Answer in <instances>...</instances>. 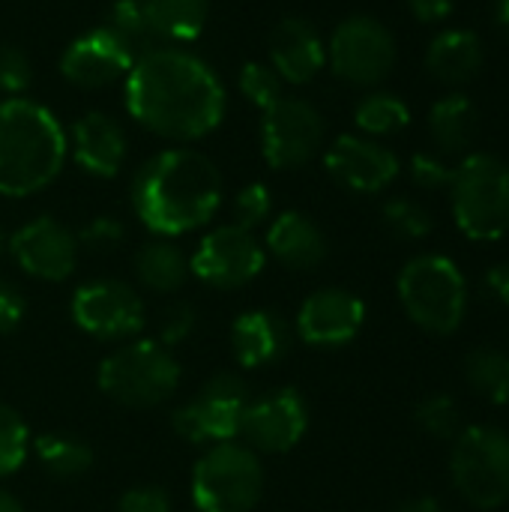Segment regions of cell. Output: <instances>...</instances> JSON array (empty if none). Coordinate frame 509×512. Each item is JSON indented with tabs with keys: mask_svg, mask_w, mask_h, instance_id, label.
I'll use <instances>...</instances> for the list:
<instances>
[{
	"mask_svg": "<svg viewBox=\"0 0 509 512\" xmlns=\"http://www.w3.org/2000/svg\"><path fill=\"white\" fill-rule=\"evenodd\" d=\"M483 291L489 300L509 306V264H495L483 276Z\"/></svg>",
	"mask_w": 509,
	"mask_h": 512,
	"instance_id": "42",
	"label": "cell"
},
{
	"mask_svg": "<svg viewBox=\"0 0 509 512\" xmlns=\"http://www.w3.org/2000/svg\"><path fill=\"white\" fill-rule=\"evenodd\" d=\"M249 387L243 384V378L222 372L213 375L198 396H192L186 405H180L171 414V426L174 432L189 441V444H231L240 441L243 432V414L249 408Z\"/></svg>",
	"mask_w": 509,
	"mask_h": 512,
	"instance_id": "9",
	"label": "cell"
},
{
	"mask_svg": "<svg viewBox=\"0 0 509 512\" xmlns=\"http://www.w3.org/2000/svg\"><path fill=\"white\" fill-rule=\"evenodd\" d=\"M183 369L156 339H129L99 363V390L123 408H156L180 387Z\"/></svg>",
	"mask_w": 509,
	"mask_h": 512,
	"instance_id": "4",
	"label": "cell"
},
{
	"mask_svg": "<svg viewBox=\"0 0 509 512\" xmlns=\"http://www.w3.org/2000/svg\"><path fill=\"white\" fill-rule=\"evenodd\" d=\"M408 9L423 24H438L453 12V0H408Z\"/></svg>",
	"mask_w": 509,
	"mask_h": 512,
	"instance_id": "43",
	"label": "cell"
},
{
	"mask_svg": "<svg viewBox=\"0 0 509 512\" xmlns=\"http://www.w3.org/2000/svg\"><path fill=\"white\" fill-rule=\"evenodd\" d=\"M261 495L264 465L246 444H216L192 471V504L198 512H252Z\"/></svg>",
	"mask_w": 509,
	"mask_h": 512,
	"instance_id": "7",
	"label": "cell"
},
{
	"mask_svg": "<svg viewBox=\"0 0 509 512\" xmlns=\"http://www.w3.org/2000/svg\"><path fill=\"white\" fill-rule=\"evenodd\" d=\"M264 252L288 270H315L324 264L330 246L315 219L300 210H285L270 222Z\"/></svg>",
	"mask_w": 509,
	"mask_h": 512,
	"instance_id": "22",
	"label": "cell"
},
{
	"mask_svg": "<svg viewBox=\"0 0 509 512\" xmlns=\"http://www.w3.org/2000/svg\"><path fill=\"white\" fill-rule=\"evenodd\" d=\"M486 51L471 30H444L426 48V69L441 84H468L483 69Z\"/></svg>",
	"mask_w": 509,
	"mask_h": 512,
	"instance_id": "23",
	"label": "cell"
},
{
	"mask_svg": "<svg viewBox=\"0 0 509 512\" xmlns=\"http://www.w3.org/2000/svg\"><path fill=\"white\" fill-rule=\"evenodd\" d=\"M450 474L459 495L477 510H498L509 501V435L495 426L462 429L453 447Z\"/></svg>",
	"mask_w": 509,
	"mask_h": 512,
	"instance_id": "8",
	"label": "cell"
},
{
	"mask_svg": "<svg viewBox=\"0 0 509 512\" xmlns=\"http://www.w3.org/2000/svg\"><path fill=\"white\" fill-rule=\"evenodd\" d=\"M0 512H24L15 495H9L6 489H0Z\"/></svg>",
	"mask_w": 509,
	"mask_h": 512,
	"instance_id": "46",
	"label": "cell"
},
{
	"mask_svg": "<svg viewBox=\"0 0 509 512\" xmlns=\"http://www.w3.org/2000/svg\"><path fill=\"white\" fill-rule=\"evenodd\" d=\"M237 84H240V93H243L258 111H267L270 105H276V102L285 96V93H282L285 81H282V78L276 75V69H273L270 63H264V60H249V63H243Z\"/></svg>",
	"mask_w": 509,
	"mask_h": 512,
	"instance_id": "33",
	"label": "cell"
},
{
	"mask_svg": "<svg viewBox=\"0 0 509 512\" xmlns=\"http://www.w3.org/2000/svg\"><path fill=\"white\" fill-rule=\"evenodd\" d=\"M396 512H441V504L435 498H414V501L402 504Z\"/></svg>",
	"mask_w": 509,
	"mask_h": 512,
	"instance_id": "45",
	"label": "cell"
},
{
	"mask_svg": "<svg viewBox=\"0 0 509 512\" xmlns=\"http://www.w3.org/2000/svg\"><path fill=\"white\" fill-rule=\"evenodd\" d=\"M231 213H234V225H240V228H246V231L261 228V225L270 219V213H273V195H270V189H267L264 183H249V186H243V189L234 195Z\"/></svg>",
	"mask_w": 509,
	"mask_h": 512,
	"instance_id": "35",
	"label": "cell"
},
{
	"mask_svg": "<svg viewBox=\"0 0 509 512\" xmlns=\"http://www.w3.org/2000/svg\"><path fill=\"white\" fill-rule=\"evenodd\" d=\"M327 174L348 192L375 195L399 177V156L366 135H339L324 153Z\"/></svg>",
	"mask_w": 509,
	"mask_h": 512,
	"instance_id": "16",
	"label": "cell"
},
{
	"mask_svg": "<svg viewBox=\"0 0 509 512\" xmlns=\"http://www.w3.org/2000/svg\"><path fill=\"white\" fill-rule=\"evenodd\" d=\"M123 102L138 126L186 144L207 138L225 120L228 93L207 60L180 45H156L135 57L123 78Z\"/></svg>",
	"mask_w": 509,
	"mask_h": 512,
	"instance_id": "1",
	"label": "cell"
},
{
	"mask_svg": "<svg viewBox=\"0 0 509 512\" xmlns=\"http://www.w3.org/2000/svg\"><path fill=\"white\" fill-rule=\"evenodd\" d=\"M69 315L81 333L99 342H129L144 330V303L120 279H90L75 288Z\"/></svg>",
	"mask_w": 509,
	"mask_h": 512,
	"instance_id": "13",
	"label": "cell"
},
{
	"mask_svg": "<svg viewBox=\"0 0 509 512\" xmlns=\"http://www.w3.org/2000/svg\"><path fill=\"white\" fill-rule=\"evenodd\" d=\"M354 123L366 138H387L402 132L411 123V108L405 99L387 90H375L363 96L354 108Z\"/></svg>",
	"mask_w": 509,
	"mask_h": 512,
	"instance_id": "28",
	"label": "cell"
},
{
	"mask_svg": "<svg viewBox=\"0 0 509 512\" xmlns=\"http://www.w3.org/2000/svg\"><path fill=\"white\" fill-rule=\"evenodd\" d=\"M159 42H192L201 36L210 0H141Z\"/></svg>",
	"mask_w": 509,
	"mask_h": 512,
	"instance_id": "26",
	"label": "cell"
},
{
	"mask_svg": "<svg viewBox=\"0 0 509 512\" xmlns=\"http://www.w3.org/2000/svg\"><path fill=\"white\" fill-rule=\"evenodd\" d=\"M66 138H69V153L84 174L102 177V180H111L120 174L129 144H126L123 126L111 114L87 111L84 117L72 123Z\"/></svg>",
	"mask_w": 509,
	"mask_h": 512,
	"instance_id": "19",
	"label": "cell"
},
{
	"mask_svg": "<svg viewBox=\"0 0 509 512\" xmlns=\"http://www.w3.org/2000/svg\"><path fill=\"white\" fill-rule=\"evenodd\" d=\"M6 246H9V237H6V231L0 228V258H3V252H6Z\"/></svg>",
	"mask_w": 509,
	"mask_h": 512,
	"instance_id": "47",
	"label": "cell"
},
{
	"mask_svg": "<svg viewBox=\"0 0 509 512\" xmlns=\"http://www.w3.org/2000/svg\"><path fill=\"white\" fill-rule=\"evenodd\" d=\"M309 429V405L294 387L270 390L258 399H249L243 414V432L249 450L279 456L294 450Z\"/></svg>",
	"mask_w": 509,
	"mask_h": 512,
	"instance_id": "14",
	"label": "cell"
},
{
	"mask_svg": "<svg viewBox=\"0 0 509 512\" xmlns=\"http://www.w3.org/2000/svg\"><path fill=\"white\" fill-rule=\"evenodd\" d=\"M399 300L408 318L432 336H450L462 327L468 285L462 270L444 255H417L399 273Z\"/></svg>",
	"mask_w": 509,
	"mask_h": 512,
	"instance_id": "6",
	"label": "cell"
},
{
	"mask_svg": "<svg viewBox=\"0 0 509 512\" xmlns=\"http://www.w3.org/2000/svg\"><path fill=\"white\" fill-rule=\"evenodd\" d=\"M30 450V429L9 405H0V480L12 477Z\"/></svg>",
	"mask_w": 509,
	"mask_h": 512,
	"instance_id": "32",
	"label": "cell"
},
{
	"mask_svg": "<svg viewBox=\"0 0 509 512\" xmlns=\"http://www.w3.org/2000/svg\"><path fill=\"white\" fill-rule=\"evenodd\" d=\"M267 264L264 243L255 237V231H246L234 222L210 228L195 252L189 255V270L198 282L216 291H237L246 288L261 276Z\"/></svg>",
	"mask_w": 509,
	"mask_h": 512,
	"instance_id": "10",
	"label": "cell"
},
{
	"mask_svg": "<svg viewBox=\"0 0 509 512\" xmlns=\"http://www.w3.org/2000/svg\"><path fill=\"white\" fill-rule=\"evenodd\" d=\"M366 324V306L345 288H321L309 294L297 312V336L312 348H345Z\"/></svg>",
	"mask_w": 509,
	"mask_h": 512,
	"instance_id": "18",
	"label": "cell"
},
{
	"mask_svg": "<svg viewBox=\"0 0 509 512\" xmlns=\"http://www.w3.org/2000/svg\"><path fill=\"white\" fill-rule=\"evenodd\" d=\"M132 210L156 237H180L204 228L222 204V174L192 147H168L150 156L132 177Z\"/></svg>",
	"mask_w": 509,
	"mask_h": 512,
	"instance_id": "2",
	"label": "cell"
},
{
	"mask_svg": "<svg viewBox=\"0 0 509 512\" xmlns=\"http://www.w3.org/2000/svg\"><path fill=\"white\" fill-rule=\"evenodd\" d=\"M453 171L456 165H447L444 156H435V153H417L411 159V177L420 189L426 192H441V189H450L453 183Z\"/></svg>",
	"mask_w": 509,
	"mask_h": 512,
	"instance_id": "39",
	"label": "cell"
},
{
	"mask_svg": "<svg viewBox=\"0 0 509 512\" xmlns=\"http://www.w3.org/2000/svg\"><path fill=\"white\" fill-rule=\"evenodd\" d=\"M330 69L357 87L381 84L396 66V39L372 15H351L339 21L327 42Z\"/></svg>",
	"mask_w": 509,
	"mask_h": 512,
	"instance_id": "11",
	"label": "cell"
},
{
	"mask_svg": "<svg viewBox=\"0 0 509 512\" xmlns=\"http://www.w3.org/2000/svg\"><path fill=\"white\" fill-rule=\"evenodd\" d=\"M78 237L51 216H36L9 234L6 252L12 261L39 282H66L78 267Z\"/></svg>",
	"mask_w": 509,
	"mask_h": 512,
	"instance_id": "15",
	"label": "cell"
},
{
	"mask_svg": "<svg viewBox=\"0 0 509 512\" xmlns=\"http://www.w3.org/2000/svg\"><path fill=\"white\" fill-rule=\"evenodd\" d=\"M69 138L42 102L9 96L0 102V195L27 198L57 180Z\"/></svg>",
	"mask_w": 509,
	"mask_h": 512,
	"instance_id": "3",
	"label": "cell"
},
{
	"mask_svg": "<svg viewBox=\"0 0 509 512\" xmlns=\"http://www.w3.org/2000/svg\"><path fill=\"white\" fill-rule=\"evenodd\" d=\"M450 198L465 237L492 243L509 231V165L495 153L465 156L453 171Z\"/></svg>",
	"mask_w": 509,
	"mask_h": 512,
	"instance_id": "5",
	"label": "cell"
},
{
	"mask_svg": "<svg viewBox=\"0 0 509 512\" xmlns=\"http://www.w3.org/2000/svg\"><path fill=\"white\" fill-rule=\"evenodd\" d=\"M321 111L300 96H282L261 111V153L276 171H297L309 165L324 144Z\"/></svg>",
	"mask_w": 509,
	"mask_h": 512,
	"instance_id": "12",
	"label": "cell"
},
{
	"mask_svg": "<svg viewBox=\"0 0 509 512\" xmlns=\"http://www.w3.org/2000/svg\"><path fill=\"white\" fill-rule=\"evenodd\" d=\"M414 420L426 435H432L438 441H456L462 432V411H459L456 399L444 396V393L423 399L414 411Z\"/></svg>",
	"mask_w": 509,
	"mask_h": 512,
	"instance_id": "31",
	"label": "cell"
},
{
	"mask_svg": "<svg viewBox=\"0 0 509 512\" xmlns=\"http://www.w3.org/2000/svg\"><path fill=\"white\" fill-rule=\"evenodd\" d=\"M270 66L285 84L303 87L327 66V42L306 18H282L270 33Z\"/></svg>",
	"mask_w": 509,
	"mask_h": 512,
	"instance_id": "20",
	"label": "cell"
},
{
	"mask_svg": "<svg viewBox=\"0 0 509 512\" xmlns=\"http://www.w3.org/2000/svg\"><path fill=\"white\" fill-rule=\"evenodd\" d=\"M102 27L111 36H117L132 51V57H141V54H147V51H153L159 45L141 0H114L108 6V15H105Z\"/></svg>",
	"mask_w": 509,
	"mask_h": 512,
	"instance_id": "30",
	"label": "cell"
},
{
	"mask_svg": "<svg viewBox=\"0 0 509 512\" xmlns=\"http://www.w3.org/2000/svg\"><path fill=\"white\" fill-rule=\"evenodd\" d=\"M384 225L399 240H423L432 234V213L411 198H393L384 204Z\"/></svg>",
	"mask_w": 509,
	"mask_h": 512,
	"instance_id": "34",
	"label": "cell"
},
{
	"mask_svg": "<svg viewBox=\"0 0 509 512\" xmlns=\"http://www.w3.org/2000/svg\"><path fill=\"white\" fill-rule=\"evenodd\" d=\"M132 51L105 27L75 36L60 54V75L78 90H102L123 81L132 69Z\"/></svg>",
	"mask_w": 509,
	"mask_h": 512,
	"instance_id": "17",
	"label": "cell"
},
{
	"mask_svg": "<svg viewBox=\"0 0 509 512\" xmlns=\"http://www.w3.org/2000/svg\"><path fill=\"white\" fill-rule=\"evenodd\" d=\"M117 512H174V504L159 486H135L117 501Z\"/></svg>",
	"mask_w": 509,
	"mask_h": 512,
	"instance_id": "40",
	"label": "cell"
},
{
	"mask_svg": "<svg viewBox=\"0 0 509 512\" xmlns=\"http://www.w3.org/2000/svg\"><path fill=\"white\" fill-rule=\"evenodd\" d=\"M33 456L54 480H78L93 468V450L87 441L69 432H45L33 441Z\"/></svg>",
	"mask_w": 509,
	"mask_h": 512,
	"instance_id": "27",
	"label": "cell"
},
{
	"mask_svg": "<svg viewBox=\"0 0 509 512\" xmlns=\"http://www.w3.org/2000/svg\"><path fill=\"white\" fill-rule=\"evenodd\" d=\"M135 276L153 294H177L192 276L186 252L168 237L150 240L135 255Z\"/></svg>",
	"mask_w": 509,
	"mask_h": 512,
	"instance_id": "24",
	"label": "cell"
},
{
	"mask_svg": "<svg viewBox=\"0 0 509 512\" xmlns=\"http://www.w3.org/2000/svg\"><path fill=\"white\" fill-rule=\"evenodd\" d=\"M126 240V228L114 216H96L78 231V246L90 252H111Z\"/></svg>",
	"mask_w": 509,
	"mask_h": 512,
	"instance_id": "38",
	"label": "cell"
},
{
	"mask_svg": "<svg viewBox=\"0 0 509 512\" xmlns=\"http://www.w3.org/2000/svg\"><path fill=\"white\" fill-rule=\"evenodd\" d=\"M33 81V66L30 57L9 42H0V93L9 96H21Z\"/></svg>",
	"mask_w": 509,
	"mask_h": 512,
	"instance_id": "36",
	"label": "cell"
},
{
	"mask_svg": "<svg viewBox=\"0 0 509 512\" xmlns=\"http://www.w3.org/2000/svg\"><path fill=\"white\" fill-rule=\"evenodd\" d=\"M465 378L477 396L492 405L509 402V354L498 348H474L465 357Z\"/></svg>",
	"mask_w": 509,
	"mask_h": 512,
	"instance_id": "29",
	"label": "cell"
},
{
	"mask_svg": "<svg viewBox=\"0 0 509 512\" xmlns=\"http://www.w3.org/2000/svg\"><path fill=\"white\" fill-rule=\"evenodd\" d=\"M477 105L465 93H447L441 96L429 111V132L441 153H465L477 135Z\"/></svg>",
	"mask_w": 509,
	"mask_h": 512,
	"instance_id": "25",
	"label": "cell"
},
{
	"mask_svg": "<svg viewBox=\"0 0 509 512\" xmlns=\"http://www.w3.org/2000/svg\"><path fill=\"white\" fill-rule=\"evenodd\" d=\"M198 327V312L192 303H171L162 318H159V345H165L168 351H174L177 345L189 342V336Z\"/></svg>",
	"mask_w": 509,
	"mask_h": 512,
	"instance_id": "37",
	"label": "cell"
},
{
	"mask_svg": "<svg viewBox=\"0 0 509 512\" xmlns=\"http://www.w3.org/2000/svg\"><path fill=\"white\" fill-rule=\"evenodd\" d=\"M492 21H495V27L509 39V0H495V6H492Z\"/></svg>",
	"mask_w": 509,
	"mask_h": 512,
	"instance_id": "44",
	"label": "cell"
},
{
	"mask_svg": "<svg viewBox=\"0 0 509 512\" xmlns=\"http://www.w3.org/2000/svg\"><path fill=\"white\" fill-rule=\"evenodd\" d=\"M291 348V327L270 309H249L231 324V354L240 369H264L279 363Z\"/></svg>",
	"mask_w": 509,
	"mask_h": 512,
	"instance_id": "21",
	"label": "cell"
},
{
	"mask_svg": "<svg viewBox=\"0 0 509 512\" xmlns=\"http://www.w3.org/2000/svg\"><path fill=\"white\" fill-rule=\"evenodd\" d=\"M24 315H27L24 294H21L12 282L0 279V336L18 330L21 321H24Z\"/></svg>",
	"mask_w": 509,
	"mask_h": 512,
	"instance_id": "41",
	"label": "cell"
}]
</instances>
